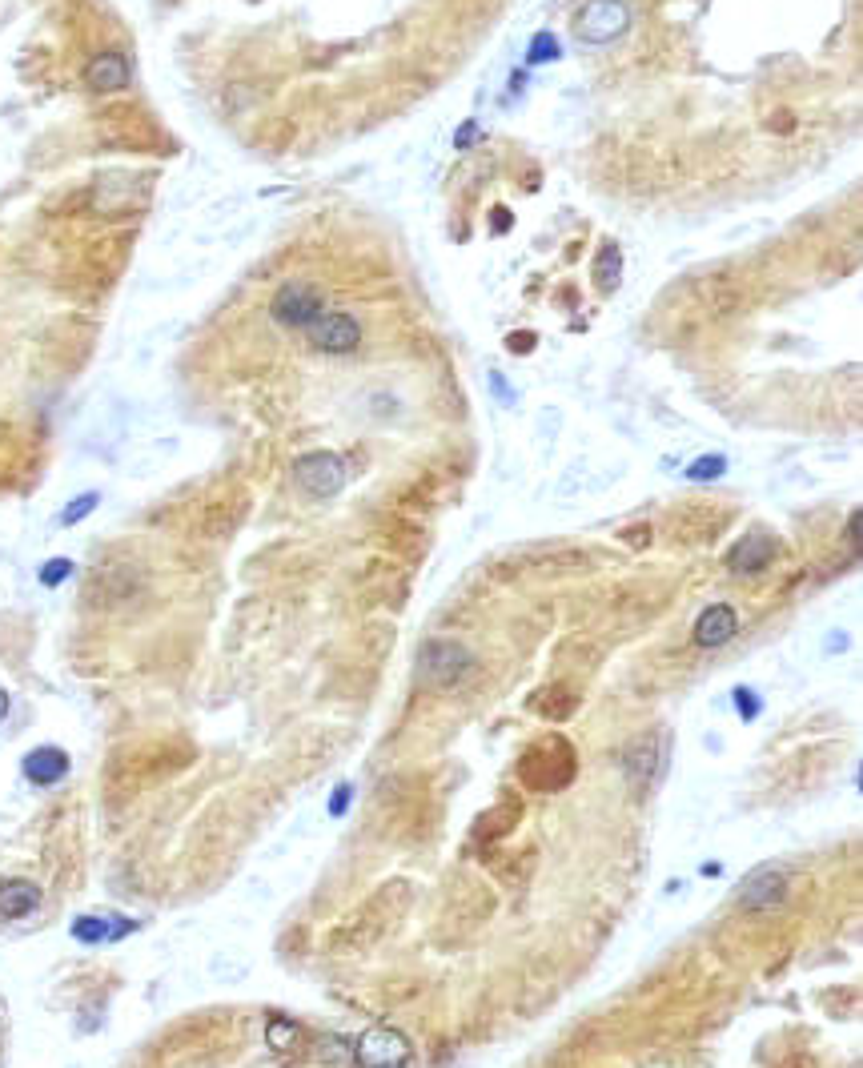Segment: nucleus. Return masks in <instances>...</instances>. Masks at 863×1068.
Masks as SVG:
<instances>
[{
    "label": "nucleus",
    "mask_w": 863,
    "mask_h": 1068,
    "mask_svg": "<svg viewBox=\"0 0 863 1068\" xmlns=\"http://www.w3.org/2000/svg\"><path fill=\"white\" fill-rule=\"evenodd\" d=\"M518 779L530 791H558L574 779V747L566 739H542L518 759Z\"/></svg>",
    "instance_id": "1"
},
{
    "label": "nucleus",
    "mask_w": 863,
    "mask_h": 1068,
    "mask_svg": "<svg viewBox=\"0 0 863 1068\" xmlns=\"http://www.w3.org/2000/svg\"><path fill=\"white\" fill-rule=\"evenodd\" d=\"M631 33V5L627 0H587V5L574 13V41L587 49H603L615 45Z\"/></svg>",
    "instance_id": "2"
},
{
    "label": "nucleus",
    "mask_w": 863,
    "mask_h": 1068,
    "mask_svg": "<svg viewBox=\"0 0 863 1068\" xmlns=\"http://www.w3.org/2000/svg\"><path fill=\"white\" fill-rule=\"evenodd\" d=\"M474 671V655L450 639H430L418 655V679L434 691H446V687H458L466 675Z\"/></svg>",
    "instance_id": "3"
},
{
    "label": "nucleus",
    "mask_w": 863,
    "mask_h": 1068,
    "mask_svg": "<svg viewBox=\"0 0 863 1068\" xmlns=\"http://www.w3.org/2000/svg\"><path fill=\"white\" fill-rule=\"evenodd\" d=\"M322 314H326V298H322V290H314L306 282H285V286H277V294L269 302V318L277 326H285V330H306Z\"/></svg>",
    "instance_id": "4"
},
{
    "label": "nucleus",
    "mask_w": 863,
    "mask_h": 1068,
    "mask_svg": "<svg viewBox=\"0 0 863 1068\" xmlns=\"http://www.w3.org/2000/svg\"><path fill=\"white\" fill-rule=\"evenodd\" d=\"M302 334L310 338L314 350L334 354V358L354 354V350L362 346V322H358L354 314H346V310H326V314H322L318 322H310Z\"/></svg>",
    "instance_id": "5"
},
{
    "label": "nucleus",
    "mask_w": 863,
    "mask_h": 1068,
    "mask_svg": "<svg viewBox=\"0 0 863 1068\" xmlns=\"http://www.w3.org/2000/svg\"><path fill=\"white\" fill-rule=\"evenodd\" d=\"M294 482L310 494V498H334L346 486V462L330 450H314L294 458Z\"/></svg>",
    "instance_id": "6"
},
{
    "label": "nucleus",
    "mask_w": 863,
    "mask_h": 1068,
    "mask_svg": "<svg viewBox=\"0 0 863 1068\" xmlns=\"http://www.w3.org/2000/svg\"><path fill=\"white\" fill-rule=\"evenodd\" d=\"M406 1060H410V1040L390 1024L362 1032L354 1044V1064H366V1068H402Z\"/></svg>",
    "instance_id": "7"
},
{
    "label": "nucleus",
    "mask_w": 863,
    "mask_h": 1068,
    "mask_svg": "<svg viewBox=\"0 0 863 1068\" xmlns=\"http://www.w3.org/2000/svg\"><path fill=\"white\" fill-rule=\"evenodd\" d=\"M787 896V872L775 868V864H763L755 868L743 884H739V904L751 908V912H767V908H779Z\"/></svg>",
    "instance_id": "8"
},
{
    "label": "nucleus",
    "mask_w": 863,
    "mask_h": 1068,
    "mask_svg": "<svg viewBox=\"0 0 863 1068\" xmlns=\"http://www.w3.org/2000/svg\"><path fill=\"white\" fill-rule=\"evenodd\" d=\"M735 631H739V615H735V607H727V603H715V607H707V611L695 619V631H691V639H695V647H703V651H715V647L731 643V639H735Z\"/></svg>",
    "instance_id": "9"
},
{
    "label": "nucleus",
    "mask_w": 863,
    "mask_h": 1068,
    "mask_svg": "<svg viewBox=\"0 0 863 1068\" xmlns=\"http://www.w3.org/2000/svg\"><path fill=\"white\" fill-rule=\"evenodd\" d=\"M133 81V65L125 61V53H97L85 65V85L93 93H121Z\"/></svg>",
    "instance_id": "10"
},
{
    "label": "nucleus",
    "mask_w": 863,
    "mask_h": 1068,
    "mask_svg": "<svg viewBox=\"0 0 863 1068\" xmlns=\"http://www.w3.org/2000/svg\"><path fill=\"white\" fill-rule=\"evenodd\" d=\"M21 771H25L29 783H37V787H53V783H61V779L69 775V755H65L61 747L45 743V747H33V751L21 759Z\"/></svg>",
    "instance_id": "11"
},
{
    "label": "nucleus",
    "mask_w": 863,
    "mask_h": 1068,
    "mask_svg": "<svg viewBox=\"0 0 863 1068\" xmlns=\"http://www.w3.org/2000/svg\"><path fill=\"white\" fill-rule=\"evenodd\" d=\"M771 559H775V543L767 539V534H747L743 543L731 547L727 567H731L735 575H759V571L771 567Z\"/></svg>",
    "instance_id": "12"
},
{
    "label": "nucleus",
    "mask_w": 863,
    "mask_h": 1068,
    "mask_svg": "<svg viewBox=\"0 0 863 1068\" xmlns=\"http://www.w3.org/2000/svg\"><path fill=\"white\" fill-rule=\"evenodd\" d=\"M129 932H137V920H121V916H77L73 920V940L81 944H105Z\"/></svg>",
    "instance_id": "13"
},
{
    "label": "nucleus",
    "mask_w": 863,
    "mask_h": 1068,
    "mask_svg": "<svg viewBox=\"0 0 863 1068\" xmlns=\"http://www.w3.org/2000/svg\"><path fill=\"white\" fill-rule=\"evenodd\" d=\"M41 908V888L29 880H5L0 884V916L5 920H25Z\"/></svg>",
    "instance_id": "14"
},
{
    "label": "nucleus",
    "mask_w": 863,
    "mask_h": 1068,
    "mask_svg": "<svg viewBox=\"0 0 863 1068\" xmlns=\"http://www.w3.org/2000/svg\"><path fill=\"white\" fill-rule=\"evenodd\" d=\"M591 278H595V286H599L603 294H611V290L619 286V278H623V249H619V245H603V249L595 253Z\"/></svg>",
    "instance_id": "15"
},
{
    "label": "nucleus",
    "mask_w": 863,
    "mask_h": 1068,
    "mask_svg": "<svg viewBox=\"0 0 863 1068\" xmlns=\"http://www.w3.org/2000/svg\"><path fill=\"white\" fill-rule=\"evenodd\" d=\"M530 707H534V711H542L546 719H570V715H574V707H579V695H574V691H562V687H550V691L534 695V699H530Z\"/></svg>",
    "instance_id": "16"
},
{
    "label": "nucleus",
    "mask_w": 863,
    "mask_h": 1068,
    "mask_svg": "<svg viewBox=\"0 0 863 1068\" xmlns=\"http://www.w3.org/2000/svg\"><path fill=\"white\" fill-rule=\"evenodd\" d=\"M318 1064L322 1068H354V1044L346 1036H326L318 1044Z\"/></svg>",
    "instance_id": "17"
},
{
    "label": "nucleus",
    "mask_w": 863,
    "mask_h": 1068,
    "mask_svg": "<svg viewBox=\"0 0 863 1068\" xmlns=\"http://www.w3.org/2000/svg\"><path fill=\"white\" fill-rule=\"evenodd\" d=\"M550 61H562V45H558V37L550 29H542L526 45V65L534 69V65H550Z\"/></svg>",
    "instance_id": "18"
},
{
    "label": "nucleus",
    "mask_w": 863,
    "mask_h": 1068,
    "mask_svg": "<svg viewBox=\"0 0 863 1068\" xmlns=\"http://www.w3.org/2000/svg\"><path fill=\"white\" fill-rule=\"evenodd\" d=\"M265 1044H269L273 1052H290V1048L298 1044V1024H290L285 1016H269V1024H265Z\"/></svg>",
    "instance_id": "19"
},
{
    "label": "nucleus",
    "mask_w": 863,
    "mask_h": 1068,
    "mask_svg": "<svg viewBox=\"0 0 863 1068\" xmlns=\"http://www.w3.org/2000/svg\"><path fill=\"white\" fill-rule=\"evenodd\" d=\"M727 474V458L723 454H703V458H695L691 466H687V478L691 482H715V478H723Z\"/></svg>",
    "instance_id": "20"
},
{
    "label": "nucleus",
    "mask_w": 863,
    "mask_h": 1068,
    "mask_svg": "<svg viewBox=\"0 0 863 1068\" xmlns=\"http://www.w3.org/2000/svg\"><path fill=\"white\" fill-rule=\"evenodd\" d=\"M97 502H101V494H97V490H89V494L73 498V502L61 510V518H57V522H61V526H77L81 518H89V514L97 510Z\"/></svg>",
    "instance_id": "21"
},
{
    "label": "nucleus",
    "mask_w": 863,
    "mask_h": 1068,
    "mask_svg": "<svg viewBox=\"0 0 863 1068\" xmlns=\"http://www.w3.org/2000/svg\"><path fill=\"white\" fill-rule=\"evenodd\" d=\"M731 703H735V711H739L743 723L759 719V711H763V699H759L751 687H735V691H731Z\"/></svg>",
    "instance_id": "22"
},
{
    "label": "nucleus",
    "mask_w": 863,
    "mask_h": 1068,
    "mask_svg": "<svg viewBox=\"0 0 863 1068\" xmlns=\"http://www.w3.org/2000/svg\"><path fill=\"white\" fill-rule=\"evenodd\" d=\"M69 575H73V563L69 559H49L41 567V587H61Z\"/></svg>",
    "instance_id": "23"
},
{
    "label": "nucleus",
    "mask_w": 863,
    "mask_h": 1068,
    "mask_svg": "<svg viewBox=\"0 0 863 1068\" xmlns=\"http://www.w3.org/2000/svg\"><path fill=\"white\" fill-rule=\"evenodd\" d=\"M350 799H354V783H338V787H334V795H330V816H334V820H342V816H346Z\"/></svg>",
    "instance_id": "24"
},
{
    "label": "nucleus",
    "mask_w": 863,
    "mask_h": 1068,
    "mask_svg": "<svg viewBox=\"0 0 863 1068\" xmlns=\"http://www.w3.org/2000/svg\"><path fill=\"white\" fill-rule=\"evenodd\" d=\"M859 522H863V514L851 510V518H847V547H851V555H859Z\"/></svg>",
    "instance_id": "25"
},
{
    "label": "nucleus",
    "mask_w": 863,
    "mask_h": 1068,
    "mask_svg": "<svg viewBox=\"0 0 863 1068\" xmlns=\"http://www.w3.org/2000/svg\"><path fill=\"white\" fill-rule=\"evenodd\" d=\"M474 137H478V121H466V125H462V133L454 137V145H458V149H466V145H474Z\"/></svg>",
    "instance_id": "26"
},
{
    "label": "nucleus",
    "mask_w": 863,
    "mask_h": 1068,
    "mask_svg": "<svg viewBox=\"0 0 863 1068\" xmlns=\"http://www.w3.org/2000/svg\"><path fill=\"white\" fill-rule=\"evenodd\" d=\"M5 715H9V691L0 687V719H5Z\"/></svg>",
    "instance_id": "27"
}]
</instances>
